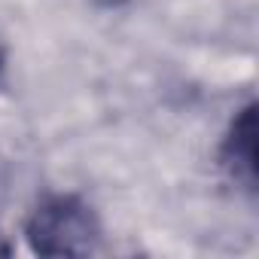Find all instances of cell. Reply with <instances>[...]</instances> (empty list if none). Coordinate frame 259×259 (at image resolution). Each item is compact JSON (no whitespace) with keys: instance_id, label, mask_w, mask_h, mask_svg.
I'll return each mask as SVG.
<instances>
[{"instance_id":"1","label":"cell","mask_w":259,"mask_h":259,"mask_svg":"<svg viewBox=\"0 0 259 259\" xmlns=\"http://www.w3.org/2000/svg\"><path fill=\"white\" fill-rule=\"evenodd\" d=\"M25 238L37 256H92L101 250L104 229L98 210L85 198L52 192L31 210Z\"/></svg>"},{"instance_id":"2","label":"cell","mask_w":259,"mask_h":259,"mask_svg":"<svg viewBox=\"0 0 259 259\" xmlns=\"http://www.w3.org/2000/svg\"><path fill=\"white\" fill-rule=\"evenodd\" d=\"M220 168L238 189H244L250 198L256 195V104L253 101H247L226 128L220 144Z\"/></svg>"},{"instance_id":"3","label":"cell","mask_w":259,"mask_h":259,"mask_svg":"<svg viewBox=\"0 0 259 259\" xmlns=\"http://www.w3.org/2000/svg\"><path fill=\"white\" fill-rule=\"evenodd\" d=\"M0 256H13V244L7 241V235L0 232Z\"/></svg>"},{"instance_id":"4","label":"cell","mask_w":259,"mask_h":259,"mask_svg":"<svg viewBox=\"0 0 259 259\" xmlns=\"http://www.w3.org/2000/svg\"><path fill=\"white\" fill-rule=\"evenodd\" d=\"M4 73H7V49L0 46V82H4Z\"/></svg>"}]
</instances>
